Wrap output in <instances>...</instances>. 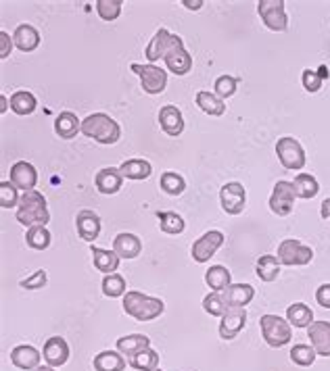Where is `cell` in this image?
<instances>
[{"label": "cell", "instance_id": "1", "mask_svg": "<svg viewBox=\"0 0 330 371\" xmlns=\"http://www.w3.org/2000/svg\"><path fill=\"white\" fill-rule=\"evenodd\" d=\"M15 217H17L19 224L25 226L28 230H30V228H36V226H46L48 221H50V213H48L44 194L38 192V190L23 192Z\"/></svg>", "mask_w": 330, "mask_h": 371}, {"label": "cell", "instance_id": "2", "mask_svg": "<svg viewBox=\"0 0 330 371\" xmlns=\"http://www.w3.org/2000/svg\"><path fill=\"white\" fill-rule=\"evenodd\" d=\"M123 311L130 317H134L136 321L145 324V321H153L161 317L165 311V303L161 299H155V296H147L143 292L132 290V292H125L123 296Z\"/></svg>", "mask_w": 330, "mask_h": 371}, {"label": "cell", "instance_id": "3", "mask_svg": "<svg viewBox=\"0 0 330 371\" xmlns=\"http://www.w3.org/2000/svg\"><path fill=\"white\" fill-rule=\"evenodd\" d=\"M82 134L86 138H92L99 144L111 146V144H115L119 140L121 127L107 113H92L86 119H82Z\"/></svg>", "mask_w": 330, "mask_h": 371}, {"label": "cell", "instance_id": "4", "mask_svg": "<svg viewBox=\"0 0 330 371\" xmlns=\"http://www.w3.org/2000/svg\"><path fill=\"white\" fill-rule=\"evenodd\" d=\"M259 328H261L263 340H266L268 346H272V348H282L293 338L289 319H282L280 315H261Z\"/></svg>", "mask_w": 330, "mask_h": 371}, {"label": "cell", "instance_id": "5", "mask_svg": "<svg viewBox=\"0 0 330 371\" xmlns=\"http://www.w3.org/2000/svg\"><path fill=\"white\" fill-rule=\"evenodd\" d=\"M276 155L280 165L289 171H301L307 163L303 146L291 136H285L276 142Z\"/></svg>", "mask_w": 330, "mask_h": 371}, {"label": "cell", "instance_id": "6", "mask_svg": "<svg viewBox=\"0 0 330 371\" xmlns=\"http://www.w3.org/2000/svg\"><path fill=\"white\" fill-rule=\"evenodd\" d=\"M278 261L280 265H289V267H303L307 263H311L313 259V251L311 246H305L303 242H299L297 238H287L278 244Z\"/></svg>", "mask_w": 330, "mask_h": 371}, {"label": "cell", "instance_id": "7", "mask_svg": "<svg viewBox=\"0 0 330 371\" xmlns=\"http://www.w3.org/2000/svg\"><path fill=\"white\" fill-rule=\"evenodd\" d=\"M257 13L268 30L272 32H287L289 28V17L285 11L282 0H259L257 3Z\"/></svg>", "mask_w": 330, "mask_h": 371}, {"label": "cell", "instance_id": "8", "mask_svg": "<svg viewBox=\"0 0 330 371\" xmlns=\"http://www.w3.org/2000/svg\"><path fill=\"white\" fill-rule=\"evenodd\" d=\"M132 71L141 78L143 90L147 94H161L167 86V71H163L161 67L155 65H141V63H132L130 67Z\"/></svg>", "mask_w": 330, "mask_h": 371}, {"label": "cell", "instance_id": "9", "mask_svg": "<svg viewBox=\"0 0 330 371\" xmlns=\"http://www.w3.org/2000/svg\"><path fill=\"white\" fill-rule=\"evenodd\" d=\"M167 71L176 73V76H186L192 69V56L188 54V50L184 48V42L180 36L172 34V42L167 46V52L163 56Z\"/></svg>", "mask_w": 330, "mask_h": 371}, {"label": "cell", "instance_id": "10", "mask_svg": "<svg viewBox=\"0 0 330 371\" xmlns=\"http://www.w3.org/2000/svg\"><path fill=\"white\" fill-rule=\"evenodd\" d=\"M222 244H224V234L220 230H212V232H205L201 238L194 240L190 255L196 263H207L218 253V248Z\"/></svg>", "mask_w": 330, "mask_h": 371}, {"label": "cell", "instance_id": "11", "mask_svg": "<svg viewBox=\"0 0 330 371\" xmlns=\"http://www.w3.org/2000/svg\"><path fill=\"white\" fill-rule=\"evenodd\" d=\"M295 188H293V182H276L274 190H272V196H270V209L272 213H276L278 217H287L293 213L295 209Z\"/></svg>", "mask_w": 330, "mask_h": 371}, {"label": "cell", "instance_id": "12", "mask_svg": "<svg viewBox=\"0 0 330 371\" xmlns=\"http://www.w3.org/2000/svg\"><path fill=\"white\" fill-rule=\"evenodd\" d=\"M220 202L224 213L228 215H240L247 204V190L238 182H228L220 190Z\"/></svg>", "mask_w": 330, "mask_h": 371}, {"label": "cell", "instance_id": "13", "mask_svg": "<svg viewBox=\"0 0 330 371\" xmlns=\"http://www.w3.org/2000/svg\"><path fill=\"white\" fill-rule=\"evenodd\" d=\"M220 319H222L220 321V338L222 340H232L243 332V328L247 324V311L240 309V307H230Z\"/></svg>", "mask_w": 330, "mask_h": 371}, {"label": "cell", "instance_id": "14", "mask_svg": "<svg viewBox=\"0 0 330 371\" xmlns=\"http://www.w3.org/2000/svg\"><path fill=\"white\" fill-rule=\"evenodd\" d=\"M76 228H78V234H80L82 240L94 242V240L99 238V234H101L103 224H101V217H99L94 211L84 209V211H80L78 217H76Z\"/></svg>", "mask_w": 330, "mask_h": 371}, {"label": "cell", "instance_id": "15", "mask_svg": "<svg viewBox=\"0 0 330 371\" xmlns=\"http://www.w3.org/2000/svg\"><path fill=\"white\" fill-rule=\"evenodd\" d=\"M11 182L23 190V192H30V190H36V184H38V171L32 163L28 161H17L11 165Z\"/></svg>", "mask_w": 330, "mask_h": 371}, {"label": "cell", "instance_id": "16", "mask_svg": "<svg viewBox=\"0 0 330 371\" xmlns=\"http://www.w3.org/2000/svg\"><path fill=\"white\" fill-rule=\"evenodd\" d=\"M42 354L50 367H63L70 359V344L65 342V338H61V336H52L44 342Z\"/></svg>", "mask_w": 330, "mask_h": 371}, {"label": "cell", "instance_id": "17", "mask_svg": "<svg viewBox=\"0 0 330 371\" xmlns=\"http://www.w3.org/2000/svg\"><path fill=\"white\" fill-rule=\"evenodd\" d=\"M159 125H161V129H163L167 136L178 138V136L184 131L182 111H180L176 105H165V107H161V111H159Z\"/></svg>", "mask_w": 330, "mask_h": 371}, {"label": "cell", "instance_id": "18", "mask_svg": "<svg viewBox=\"0 0 330 371\" xmlns=\"http://www.w3.org/2000/svg\"><path fill=\"white\" fill-rule=\"evenodd\" d=\"M307 338L316 348L318 357H330V324L328 321H313L307 328Z\"/></svg>", "mask_w": 330, "mask_h": 371}, {"label": "cell", "instance_id": "19", "mask_svg": "<svg viewBox=\"0 0 330 371\" xmlns=\"http://www.w3.org/2000/svg\"><path fill=\"white\" fill-rule=\"evenodd\" d=\"M40 359L42 354L30 346V344H19L11 350V363L17 367V369H23V371H34L40 367Z\"/></svg>", "mask_w": 330, "mask_h": 371}, {"label": "cell", "instance_id": "20", "mask_svg": "<svg viewBox=\"0 0 330 371\" xmlns=\"http://www.w3.org/2000/svg\"><path fill=\"white\" fill-rule=\"evenodd\" d=\"M94 184H96V190H99L101 194L111 196V194H117V192L121 190L123 176H121V171L115 169V167H105V169H101V171L94 176Z\"/></svg>", "mask_w": 330, "mask_h": 371}, {"label": "cell", "instance_id": "21", "mask_svg": "<svg viewBox=\"0 0 330 371\" xmlns=\"http://www.w3.org/2000/svg\"><path fill=\"white\" fill-rule=\"evenodd\" d=\"M224 301L228 307H240L245 309L251 301H253V296H255V288L249 286V284H230L224 292Z\"/></svg>", "mask_w": 330, "mask_h": 371}, {"label": "cell", "instance_id": "22", "mask_svg": "<svg viewBox=\"0 0 330 371\" xmlns=\"http://www.w3.org/2000/svg\"><path fill=\"white\" fill-rule=\"evenodd\" d=\"M113 251L119 255V259H136L143 253V242L136 234H117L113 240Z\"/></svg>", "mask_w": 330, "mask_h": 371}, {"label": "cell", "instance_id": "23", "mask_svg": "<svg viewBox=\"0 0 330 371\" xmlns=\"http://www.w3.org/2000/svg\"><path fill=\"white\" fill-rule=\"evenodd\" d=\"M78 131H82V121L78 119L76 113L72 111H63L56 119H54V134L63 140H72L78 136Z\"/></svg>", "mask_w": 330, "mask_h": 371}, {"label": "cell", "instance_id": "24", "mask_svg": "<svg viewBox=\"0 0 330 371\" xmlns=\"http://www.w3.org/2000/svg\"><path fill=\"white\" fill-rule=\"evenodd\" d=\"M13 42L21 52H32L40 46V32L34 25H19L13 34Z\"/></svg>", "mask_w": 330, "mask_h": 371}, {"label": "cell", "instance_id": "25", "mask_svg": "<svg viewBox=\"0 0 330 371\" xmlns=\"http://www.w3.org/2000/svg\"><path fill=\"white\" fill-rule=\"evenodd\" d=\"M169 42H172V34H169L165 28L157 30V32H155V36L151 38V42H149L147 50H145V56H147L151 63L161 61V59L165 56V52H167Z\"/></svg>", "mask_w": 330, "mask_h": 371}, {"label": "cell", "instance_id": "26", "mask_svg": "<svg viewBox=\"0 0 330 371\" xmlns=\"http://www.w3.org/2000/svg\"><path fill=\"white\" fill-rule=\"evenodd\" d=\"M92 365L96 371H123L127 361L119 350H103L94 357Z\"/></svg>", "mask_w": 330, "mask_h": 371}, {"label": "cell", "instance_id": "27", "mask_svg": "<svg viewBox=\"0 0 330 371\" xmlns=\"http://www.w3.org/2000/svg\"><path fill=\"white\" fill-rule=\"evenodd\" d=\"M90 255H92L94 267H96L99 271H103L105 275L117 271V267H119V255H117L115 251H105V248L92 246V248H90Z\"/></svg>", "mask_w": 330, "mask_h": 371}, {"label": "cell", "instance_id": "28", "mask_svg": "<svg viewBox=\"0 0 330 371\" xmlns=\"http://www.w3.org/2000/svg\"><path fill=\"white\" fill-rule=\"evenodd\" d=\"M149 346H151V338L145 336V334H130V336H123V338L117 340V350L121 354H125L127 359L138 354L141 350H145Z\"/></svg>", "mask_w": 330, "mask_h": 371}, {"label": "cell", "instance_id": "29", "mask_svg": "<svg viewBox=\"0 0 330 371\" xmlns=\"http://www.w3.org/2000/svg\"><path fill=\"white\" fill-rule=\"evenodd\" d=\"M119 171H121V176L127 178V180H136V182H141V180L151 178L153 165H151L149 161H145V159H130V161H123V163H121Z\"/></svg>", "mask_w": 330, "mask_h": 371}, {"label": "cell", "instance_id": "30", "mask_svg": "<svg viewBox=\"0 0 330 371\" xmlns=\"http://www.w3.org/2000/svg\"><path fill=\"white\" fill-rule=\"evenodd\" d=\"M255 273L261 282H274L280 275V261L276 255H261L255 265Z\"/></svg>", "mask_w": 330, "mask_h": 371}, {"label": "cell", "instance_id": "31", "mask_svg": "<svg viewBox=\"0 0 330 371\" xmlns=\"http://www.w3.org/2000/svg\"><path fill=\"white\" fill-rule=\"evenodd\" d=\"M205 282L212 288V292H224L232 284V275L224 265H212L205 271Z\"/></svg>", "mask_w": 330, "mask_h": 371}, {"label": "cell", "instance_id": "32", "mask_svg": "<svg viewBox=\"0 0 330 371\" xmlns=\"http://www.w3.org/2000/svg\"><path fill=\"white\" fill-rule=\"evenodd\" d=\"M196 105H199V109L203 111V113H207V115H212V117H220V115H224L226 113V105H224V100L220 98V96H216V94H212V92H205V90H201L199 94H196Z\"/></svg>", "mask_w": 330, "mask_h": 371}, {"label": "cell", "instance_id": "33", "mask_svg": "<svg viewBox=\"0 0 330 371\" xmlns=\"http://www.w3.org/2000/svg\"><path fill=\"white\" fill-rule=\"evenodd\" d=\"M127 365L134 367L136 371H155V369H159V354H157V350H153L149 346V348L141 350L138 354L130 357Z\"/></svg>", "mask_w": 330, "mask_h": 371}, {"label": "cell", "instance_id": "34", "mask_svg": "<svg viewBox=\"0 0 330 371\" xmlns=\"http://www.w3.org/2000/svg\"><path fill=\"white\" fill-rule=\"evenodd\" d=\"M293 188H295V196L303 198V200H309V198L318 196V192H320L318 180L309 173H299L293 182Z\"/></svg>", "mask_w": 330, "mask_h": 371}, {"label": "cell", "instance_id": "35", "mask_svg": "<svg viewBox=\"0 0 330 371\" xmlns=\"http://www.w3.org/2000/svg\"><path fill=\"white\" fill-rule=\"evenodd\" d=\"M36 107H38V100H36V96H34L32 92H28V90H19V92H15V94L11 96V111L17 113V115H21V117L32 115V113L36 111Z\"/></svg>", "mask_w": 330, "mask_h": 371}, {"label": "cell", "instance_id": "36", "mask_svg": "<svg viewBox=\"0 0 330 371\" xmlns=\"http://www.w3.org/2000/svg\"><path fill=\"white\" fill-rule=\"evenodd\" d=\"M157 219H159L161 232H165V234H169V236L182 234L184 228H186L184 219H182L178 213H174V211H163V213L159 211V213H157Z\"/></svg>", "mask_w": 330, "mask_h": 371}, {"label": "cell", "instance_id": "37", "mask_svg": "<svg viewBox=\"0 0 330 371\" xmlns=\"http://www.w3.org/2000/svg\"><path fill=\"white\" fill-rule=\"evenodd\" d=\"M287 319L291 326L295 328H309L313 324V313L307 305L303 303H295L287 309Z\"/></svg>", "mask_w": 330, "mask_h": 371}, {"label": "cell", "instance_id": "38", "mask_svg": "<svg viewBox=\"0 0 330 371\" xmlns=\"http://www.w3.org/2000/svg\"><path fill=\"white\" fill-rule=\"evenodd\" d=\"M25 242L30 248L34 251H46L52 242V236L50 232L46 230V226H36V228H30L28 234H25Z\"/></svg>", "mask_w": 330, "mask_h": 371}, {"label": "cell", "instance_id": "39", "mask_svg": "<svg viewBox=\"0 0 330 371\" xmlns=\"http://www.w3.org/2000/svg\"><path fill=\"white\" fill-rule=\"evenodd\" d=\"M159 186H161V190H163L165 194H169V196H180V194L186 190L184 178H182L180 173H176V171H165V173L161 176V180H159Z\"/></svg>", "mask_w": 330, "mask_h": 371}, {"label": "cell", "instance_id": "40", "mask_svg": "<svg viewBox=\"0 0 330 371\" xmlns=\"http://www.w3.org/2000/svg\"><path fill=\"white\" fill-rule=\"evenodd\" d=\"M125 279L119 273H109L103 279V294L109 299H117V296H125Z\"/></svg>", "mask_w": 330, "mask_h": 371}, {"label": "cell", "instance_id": "41", "mask_svg": "<svg viewBox=\"0 0 330 371\" xmlns=\"http://www.w3.org/2000/svg\"><path fill=\"white\" fill-rule=\"evenodd\" d=\"M289 354H291V361H293L295 365H299V367H309V365H313V361H316V357H318L316 348L309 346V344H295Z\"/></svg>", "mask_w": 330, "mask_h": 371}, {"label": "cell", "instance_id": "42", "mask_svg": "<svg viewBox=\"0 0 330 371\" xmlns=\"http://www.w3.org/2000/svg\"><path fill=\"white\" fill-rule=\"evenodd\" d=\"M203 309L212 315V317H222L230 307L226 305L222 292H209L203 299Z\"/></svg>", "mask_w": 330, "mask_h": 371}, {"label": "cell", "instance_id": "43", "mask_svg": "<svg viewBox=\"0 0 330 371\" xmlns=\"http://www.w3.org/2000/svg\"><path fill=\"white\" fill-rule=\"evenodd\" d=\"M121 0H96V13L103 21H115L121 15Z\"/></svg>", "mask_w": 330, "mask_h": 371}, {"label": "cell", "instance_id": "44", "mask_svg": "<svg viewBox=\"0 0 330 371\" xmlns=\"http://www.w3.org/2000/svg\"><path fill=\"white\" fill-rule=\"evenodd\" d=\"M17 190H19V188H17L11 180L0 184V206H3V209H13V206H19L21 196L17 194Z\"/></svg>", "mask_w": 330, "mask_h": 371}, {"label": "cell", "instance_id": "45", "mask_svg": "<svg viewBox=\"0 0 330 371\" xmlns=\"http://www.w3.org/2000/svg\"><path fill=\"white\" fill-rule=\"evenodd\" d=\"M322 73H318V71H311V69H305L303 71V76H301V82H303V88L307 90V92H318L320 88H322V82H324V78H328V71L326 69H320Z\"/></svg>", "mask_w": 330, "mask_h": 371}, {"label": "cell", "instance_id": "46", "mask_svg": "<svg viewBox=\"0 0 330 371\" xmlns=\"http://www.w3.org/2000/svg\"><path fill=\"white\" fill-rule=\"evenodd\" d=\"M236 86H238V80L232 78V76H220L214 84V90H216V96L220 98H230L236 94Z\"/></svg>", "mask_w": 330, "mask_h": 371}, {"label": "cell", "instance_id": "47", "mask_svg": "<svg viewBox=\"0 0 330 371\" xmlns=\"http://www.w3.org/2000/svg\"><path fill=\"white\" fill-rule=\"evenodd\" d=\"M46 282H48L46 271H44V269H38V271H34L28 279H21L19 286H21L23 290H40V288L46 286Z\"/></svg>", "mask_w": 330, "mask_h": 371}, {"label": "cell", "instance_id": "48", "mask_svg": "<svg viewBox=\"0 0 330 371\" xmlns=\"http://www.w3.org/2000/svg\"><path fill=\"white\" fill-rule=\"evenodd\" d=\"M316 301H318L320 307L330 309V284H322V286L316 290Z\"/></svg>", "mask_w": 330, "mask_h": 371}, {"label": "cell", "instance_id": "49", "mask_svg": "<svg viewBox=\"0 0 330 371\" xmlns=\"http://www.w3.org/2000/svg\"><path fill=\"white\" fill-rule=\"evenodd\" d=\"M13 40L7 32H0V59H7L11 54V48H13Z\"/></svg>", "mask_w": 330, "mask_h": 371}, {"label": "cell", "instance_id": "50", "mask_svg": "<svg viewBox=\"0 0 330 371\" xmlns=\"http://www.w3.org/2000/svg\"><path fill=\"white\" fill-rule=\"evenodd\" d=\"M182 5L188 9V11H199L203 7V0H182Z\"/></svg>", "mask_w": 330, "mask_h": 371}, {"label": "cell", "instance_id": "51", "mask_svg": "<svg viewBox=\"0 0 330 371\" xmlns=\"http://www.w3.org/2000/svg\"><path fill=\"white\" fill-rule=\"evenodd\" d=\"M320 215H322V219H330V198H326V200L322 202V206H320Z\"/></svg>", "mask_w": 330, "mask_h": 371}, {"label": "cell", "instance_id": "52", "mask_svg": "<svg viewBox=\"0 0 330 371\" xmlns=\"http://www.w3.org/2000/svg\"><path fill=\"white\" fill-rule=\"evenodd\" d=\"M9 105H11V100L3 94L0 96V113H7V109H9Z\"/></svg>", "mask_w": 330, "mask_h": 371}, {"label": "cell", "instance_id": "53", "mask_svg": "<svg viewBox=\"0 0 330 371\" xmlns=\"http://www.w3.org/2000/svg\"><path fill=\"white\" fill-rule=\"evenodd\" d=\"M34 371H54V367H50V365H46V367H44V365H40V367H38V369H34Z\"/></svg>", "mask_w": 330, "mask_h": 371}, {"label": "cell", "instance_id": "54", "mask_svg": "<svg viewBox=\"0 0 330 371\" xmlns=\"http://www.w3.org/2000/svg\"><path fill=\"white\" fill-rule=\"evenodd\" d=\"M155 371H161V369H155Z\"/></svg>", "mask_w": 330, "mask_h": 371}]
</instances>
